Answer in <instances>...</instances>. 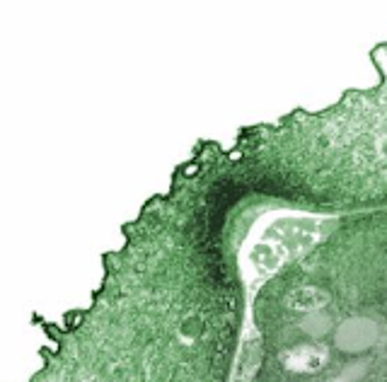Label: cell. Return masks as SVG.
<instances>
[{
    "label": "cell",
    "instance_id": "1",
    "mask_svg": "<svg viewBox=\"0 0 387 382\" xmlns=\"http://www.w3.org/2000/svg\"><path fill=\"white\" fill-rule=\"evenodd\" d=\"M324 300H327L324 293H319V290H315V288L298 290V293L291 295V302H293V307H298V310H312V307H319Z\"/></svg>",
    "mask_w": 387,
    "mask_h": 382
}]
</instances>
